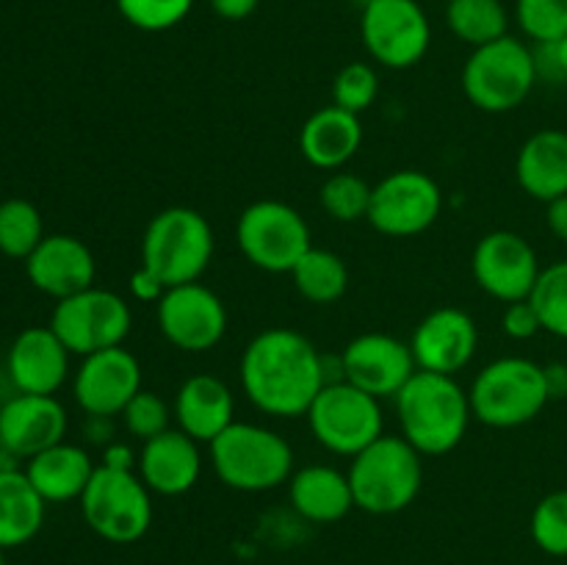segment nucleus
Returning <instances> with one entry per match:
<instances>
[{"mask_svg": "<svg viewBox=\"0 0 567 565\" xmlns=\"http://www.w3.org/2000/svg\"><path fill=\"white\" fill-rule=\"evenodd\" d=\"M529 302L540 316L543 332L567 341V260H557L540 271Z\"/></svg>", "mask_w": 567, "mask_h": 565, "instance_id": "33", "label": "nucleus"}, {"mask_svg": "<svg viewBox=\"0 0 567 565\" xmlns=\"http://www.w3.org/2000/svg\"><path fill=\"white\" fill-rule=\"evenodd\" d=\"M360 144H363L360 116L338 105L313 111L299 131V153L316 170L338 172L358 155Z\"/></svg>", "mask_w": 567, "mask_h": 565, "instance_id": "24", "label": "nucleus"}, {"mask_svg": "<svg viewBox=\"0 0 567 565\" xmlns=\"http://www.w3.org/2000/svg\"><path fill=\"white\" fill-rule=\"evenodd\" d=\"M377 94H380V75L365 61H352V64L341 66L332 81V105L358 116L374 105Z\"/></svg>", "mask_w": 567, "mask_h": 565, "instance_id": "36", "label": "nucleus"}, {"mask_svg": "<svg viewBox=\"0 0 567 565\" xmlns=\"http://www.w3.org/2000/svg\"><path fill=\"white\" fill-rule=\"evenodd\" d=\"M127 288H131V297L136 299V302H155V305H158L161 297L166 294L164 280H161L155 271H150L147 266H138V269L133 271Z\"/></svg>", "mask_w": 567, "mask_h": 565, "instance_id": "41", "label": "nucleus"}, {"mask_svg": "<svg viewBox=\"0 0 567 565\" xmlns=\"http://www.w3.org/2000/svg\"><path fill=\"white\" fill-rule=\"evenodd\" d=\"M0 565H6V548H0Z\"/></svg>", "mask_w": 567, "mask_h": 565, "instance_id": "46", "label": "nucleus"}, {"mask_svg": "<svg viewBox=\"0 0 567 565\" xmlns=\"http://www.w3.org/2000/svg\"><path fill=\"white\" fill-rule=\"evenodd\" d=\"M291 280L299 297L308 299V302L332 305L347 294L349 269L341 255L330 253V249L310 247L291 269Z\"/></svg>", "mask_w": 567, "mask_h": 565, "instance_id": "29", "label": "nucleus"}, {"mask_svg": "<svg viewBox=\"0 0 567 565\" xmlns=\"http://www.w3.org/2000/svg\"><path fill=\"white\" fill-rule=\"evenodd\" d=\"M142 391V363L125 347L100 349L81 360L72 380L78 408L86 415L114 419Z\"/></svg>", "mask_w": 567, "mask_h": 565, "instance_id": "17", "label": "nucleus"}, {"mask_svg": "<svg viewBox=\"0 0 567 565\" xmlns=\"http://www.w3.org/2000/svg\"><path fill=\"white\" fill-rule=\"evenodd\" d=\"M446 25L460 42L482 48L507 37L509 14L502 0H449Z\"/></svg>", "mask_w": 567, "mask_h": 565, "instance_id": "30", "label": "nucleus"}, {"mask_svg": "<svg viewBox=\"0 0 567 565\" xmlns=\"http://www.w3.org/2000/svg\"><path fill=\"white\" fill-rule=\"evenodd\" d=\"M138 458L133 454V449L127 446L125 441H111L109 446L103 449V460L100 465H109V469H120V471H136Z\"/></svg>", "mask_w": 567, "mask_h": 565, "instance_id": "43", "label": "nucleus"}, {"mask_svg": "<svg viewBox=\"0 0 567 565\" xmlns=\"http://www.w3.org/2000/svg\"><path fill=\"white\" fill-rule=\"evenodd\" d=\"M443 214V188L432 175L399 170L382 177L371 192L369 225L391 238H410L430 230Z\"/></svg>", "mask_w": 567, "mask_h": 565, "instance_id": "13", "label": "nucleus"}, {"mask_svg": "<svg viewBox=\"0 0 567 565\" xmlns=\"http://www.w3.org/2000/svg\"><path fill=\"white\" fill-rule=\"evenodd\" d=\"M66 435V410L55 397L17 393L0 404V443L9 458L31 460Z\"/></svg>", "mask_w": 567, "mask_h": 565, "instance_id": "19", "label": "nucleus"}, {"mask_svg": "<svg viewBox=\"0 0 567 565\" xmlns=\"http://www.w3.org/2000/svg\"><path fill=\"white\" fill-rule=\"evenodd\" d=\"M371 192L374 186L363 181L354 172H332L319 188V203L324 214L336 222H360L369 219Z\"/></svg>", "mask_w": 567, "mask_h": 565, "instance_id": "32", "label": "nucleus"}, {"mask_svg": "<svg viewBox=\"0 0 567 565\" xmlns=\"http://www.w3.org/2000/svg\"><path fill=\"white\" fill-rule=\"evenodd\" d=\"M537 75H554L557 81H567V33L559 42L535 44Z\"/></svg>", "mask_w": 567, "mask_h": 565, "instance_id": "40", "label": "nucleus"}, {"mask_svg": "<svg viewBox=\"0 0 567 565\" xmlns=\"http://www.w3.org/2000/svg\"><path fill=\"white\" fill-rule=\"evenodd\" d=\"M236 242L249 264L271 275H291L299 258L313 247L305 216L280 199L247 205L238 216Z\"/></svg>", "mask_w": 567, "mask_h": 565, "instance_id": "10", "label": "nucleus"}, {"mask_svg": "<svg viewBox=\"0 0 567 565\" xmlns=\"http://www.w3.org/2000/svg\"><path fill=\"white\" fill-rule=\"evenodd\" d=\"M70 349L48 327H28L14 338L6 358L11 382L20 393L55 397L70 377Z\"/></svg>", "mask_w": 567, "mask_h": 565, "instance_id": "21", "label": "nucleus"}, {"mask_svg": "<svg viewBox=\"0 0 567 565\" xmlns=\"http://www.w3.org/2000/svg\"><path fill=\"white\" fill-rule=\"evenodd\" d=\"M305 415L316 441L341 458H354L385 435L380 399L349 386L347 380L327 382Z\"/></svg>", "mask_w": 567, "mask_h": 565, "instance_id": "9", "label": "nucleus"}, {"mask_svg": "<svg viewBox=\"0 0 567 565\" xmlns=\"http://www.w3.org/2000/svg\"><path fill=\"white\" fill-rule=\"evenodd\" d=\"M155 319L161 336L183 352H208L227 332L225 302L199 280L166 288L155 305Z\"/></svg>", "mask_w": 567, "mask_h": 565, "instance_id": "15", "label": "nucleus"}, {"mask_svg": "<svg viewBox=\"0 0 567 565\" xmlns=\"http://www.w3.org/2000/svg\"><path fill=\"white\" fill-rule=\"evenodd\" d=\"M288 499L293 513L310 524H336L354 507L349 476L332 465H308L293 471L288 480Z\"/></svg>", "mask_w": 567, "mask_h": 565, "instance_id": "26", "label": "nucleus"}, {"mask_svg": "<svg viewBox=\"0 0 567 565\" xmlns=\"http://www.w3.org/2000/svg\"><path fill=\"white\" fill-rule=\"evenodd\" d=\"M502 330L507 332L513 341H529L537 332H543L540 316H537L535 305L529 299H520V302L504 305L502 314Z\"/></svg>", "mask_w": 567, "mask_h": 565, "instance_id": "39", "label": "nucleus"}, {"mask_svg": "<svg viewBox=\"0 0 567 565\" xmlns=\"http://www.w3.org/2000/svg\"><path fill=\"white\" fill-rule=\"evenodd\" d=\"M535 546L548 557H567V487L551 491L535 504L529 518Z\"/></svg>", "mask_w": 567, "mask_h": 565, "instance_id": "34", "label": "nucleus"}, {"mask_svg": "<svg viewBox=\"0 0 567 565\" xmlns=\"http://www.w3.org/2000/svg\"><path fill=\"white\" fill-rule=\"evenodd\" d=\"M393 399L402 438L424 458L454 452L474 419L468 391L452 374L419 369Z\"/></svg>", "mask_w": 567, "mask_h": 565, "instance_id": "2", "label": "nucleus"}, {"mask_svg": "<svg viewBox=\"0 0 567 565\" xmlns=\"http://www.w3.org/2000/svg\"><path fill=\"white\" fill-rule=\"evenodd\" d=\"M546 380H548V393H551V399L567 397V366L565 363H548Z\"/></svg>", "mask_w": 567, "mask_h": 565, "instance_id": "45", "label": "nucleus"}, {"mask_svg": "<svg viewBox=\"0 0 567 565\" xmlns=\"http://www.w3.org/2000/svg\"><path fill=\"white\" fill-rule=\"evenodd\" d=\"M131 327L133 314L127 299L97 286L59 299L50 314V330L64 341L72 355L81 358L100 349L122 347Z\"/></svg>", "mask_w": 567, "mask_h": 565, "instance_id": "11", "label": "nucleus"}, {"mask_svg": "<svg viewBox=\"0 0 567 565\" xmlns=\"http://www.w3.org/2000/svg\"><path fill=\"white\" fill-rule=\"evenodd\" d=\"M78 502L89 530L116 546L142 541L153 526V491L138 471L97 465Z\"/></svg>", "mask_w": 567, "mask_h": 565, "instance_id": "8", "label": "nucleus"}, {"mask_svg": "<svg viewBox=\"0 0 567 565\" xmlns=\"http://www.w3.org/2000/svg\"><path fill=\"white\" fill-rule=\"evenodd\" d=\"M94 460L89 458V452L75 443H55V446L44 449V452L33 454L31 460H25V474L33 482V487L39 491V496L48 504H61L72 502V499H81L86 491L89 480L94 474Z\"/></svg>", "mask_w": 567, "mask_h": 565, "instance_id": "27", "label": "nucleus"}, {"mask_svg": "<svg viewBox=\"0 0 567 565\" xmlns=\"http://www.w3.org/2000/svg\"><path fill=\"white\" fill-rule=\"evenodd\" d=\"M192 6L194 0H116V11L122 14V20L147 33H161L181 25Z\"/></svg>", "mask_w": 567, "mask_h": 565, "instance_id": "37", "label": "nucleus"}, {"mask_svg": "<svg viewBox=\"0 0 567 565\" xmlns=\"http://www.w3.org/2000/svg\"><path fill=\"white\" fill-rule=\"evenodd\" d=\"M136 471L144 485L158 496H183L199 482L203 452L183 430H166L142 443Z\"/></svg>", "mask_w": 567, "mask_h": 565, "instance_id": "22", "label": "nucleus"}, {"mask_svg": "<svg viewBox=\"0 0 567 565\" xmlns=\"http://www.w3.org/2000/svg\"><path fill=\"white\" fill-rule=\"evenodd\" d=\"M358 3H360V9H363V6H369L371 0H358Z\"/></svg>", "mask_w": 567, "mask_h": 565, "instance_id": "47", "label": "nucleus"}, {"mask_svg": "<svg viewBox=\"0 0 567 565\" xmlns=\"http://www.w3.org/2000/svg\"><path fill=\"white\" fill-rule=\"evenodd\" d=\"M44 502L25 469H0V548L25 546L44 524Z\"/></svg>", "mask_w": 567, "mask_h": 565, "instance_id": "28", "label": "nucleus"}, {"mask_svg": "<svg viewBox=\"0 0 567 565\" xmlns=\"http://www.w3.org/2000/svg\"><path fill=\"white\" fill-rule=\"evenodd\" d=\"M241 388L266 415L299 419L327 386L324 358L308 336L288 327H269L241 355Z\"/></svg>", "mask_w": 567, "mask_h": 565, "instance_id": "1", "label": "nucleus"}, {"mask_svg": "<svg viewBox=\"0 0 567 565\" xmlns=\"http://www.w3.org/2000/svg\"><path fill=\"white\" fill-rule=\"evenodd\" d=\"M476 347H480L476 321L454 305H443L426 314L410 338V349L421 371L452 377L474 360Z\"/></svg>", "mask_w": 567, "mask_h": 565, "instance_id": "18", "label": "nucleus"}, {"mask_svg": "<svg viewBox=\"0 0 567 565\" xmlns=\"http://www.w3.org/2000/svg\"><path fill=\"white\" fill-rule=\"evenodd\" d=\"M535 48L518 37H502L474 48L463 66V92L485 114H507L524 105L537 83Z\"/></svg>", "mask_w": 567, "mask_h": 565, "instance_id": "7", "label": "nucleus"}, {"mask_svg": "<svg viewBox=\"0 0 567 565\" xmlns=\"http://www.w3.org/2000/svg\"><path fill=\"white\" fill-rule=\"evenodd\" d=\"M3 454H6V452H3V443H0V458H3Z\"/></svg>", "mask_w": 567, "mask_h": 565, "instance_id": "48", "label": "nucleus"}, {"mask_svg": "<svg viewBox=\"0 0 567 565\" xmlns=\"http://www.w3.org/2000/svg\"><path fill=\"white\" fill-rule=\"evenodd\" d=\"M360 39L380 66L410 70L430 50L432 25L419 0H371L360 14Z\"/></svg>", "mask_w": 567, "mask_h": 565, "instance_id": "12", "label": "nucleus"}, {"mask_svg": "<svg viewBox=\"0 0 567 565\" xmlns=\"http://www.w3.org/2000/svg\"><path fill=\"white\" fill-rule=\"evenodd\" d=\"M424 454L402 435H380L349 463L354 507L371 515H393L415 502L424 482Z\"/></svg>", "mask_w": 567, "mask_h": 565, "instance_id": "4", "label": "nucleus"}, {"mask_svg": "<svg viewBox=\"0 0 567 565\" xmlns=\"http://www.w3.org/2000/svg\"><path fill=\"white\" fill-rule=\"evenodd\" d=\"M515 20L535 44H551L567 33V0H515Z\"/></svg>", "mask_w": 567, "mask_h": 565, "instance_id": "35", "label": "nucleus"}, {"mask_svg": "<svg viewBox=\"0 0 567 565\" xmlns=\"http://www.w3.org/2000/svg\"><path fill=\"white\" fill-rule=\"evenodd\" d=\"M546 225L559 242L567 244V194L551 199V203L546 205Z\"/></svg>", "mask_w": 567, "mask_h": 565, "instance_id": "44", "label": "nucleus"}, {"mask_svg": "<svg viewBox=\"0 0 567 565\" xmlns=\"http://www.w3.org/2000/svg\"><path fill=\"white\" fill-rule=\"evenodd\" d=\"M515 181L532 199L546 205L567 194V131L543 127L532 133L515 158Z\"/></svg>", "mask_w": 567, "mask_h": 565, "instance_id": "25", "label": "nucleus"}, {"mask_svg": "<svg viewBox=\"0 0 567 565\" xmlns=\"http://www.w3.org/2000/svg\"><path fill=\"white\" fill-rule=\"evenodd\" d=\"M44 222L33 203L11 197L0 203V253L25 260L42 244Z\"/></svg>", "mask_w": 567, "mask_h": 565, "instance_id": "31", "label": "nucleus"}, {"mask_svg": "<svg viewBox=\"0 0 567 565\" xmlns=\"http://www.w3.org/2000/svg\"><path fill=\"white\" fill-rule=\"evenodd\" d=\"M214 474L241 493L275 491L293 474V449L280 432L264 424L233 421L208 443Z\"/></svg>", "mask_w": 567, "mask_h": 565, "instance_id": "3", "label": "nucleus"}, {"mask_svg": "<svg viewBox=\"0 0 567 565\" xmlns=\"http://www.w3.org/2000/svg\"><path fill=\"white\" fill-rule=\"evenodd\" d=\"M471 413L493 430H515L546 410L551 402L546 366L529 358H498L474 377L468 388Z\"/></svg>", "mask_w": 567, "mask_h": 565, "instance_id": "5", "label": "nucleus"}, {"mask_svg": "<svg viewBox=\"0 0 567 565\" xmlns=\"http://www.w3.org/2000/svg\"><path fill=\"white\" fill-rule=\"evenodd\" d=\"M210 9H214L216 17L227 22H238V20H247L249 14H255L260 0H208Z\"/></svg>", "mask_w": 567, "mask_h": 565, "instance_id": "42", "label": "nucleus"}, {"mask_svg": "<svg viewBox=\"0 0 567 565\" xmlns=\"http://www.w3.org/2000/svg\"><path fill=\"white\" fill-rule=\"evenodd\" d=\"M214 258V230L199 210L172 205L147 222L142 236V266L166 288L197 282Z\"/></svg>", "mask_w": 567, "mask_h": 565, "instance_id": "6", "label": "nucleus"}, {"mask_svg": "<svg viewBox=\"0 0 567 565\" xmlns=\"http://www.w3.org/2000/svg\"><path fill=\"white\" fill-rule=\"evenodd\" d=\"M236 415V399L230 386L214 374H192L175 397L177 430L192 435L197 443L219 438Z\"/></svg>", "mask_w": 567, "mask_h": 565, "instance_id": "23", "label": "nucleus"}, {"mask_svg": "<svg viewBox=\"0 0 567 565\" xmlns=\"http://www.w3.org/2000/svg\"><path fill=\"white\" fill-rule=\"evenodd\" d=\"M471 271L487 297L509 305L532 297L543 266L529 238L515 230H493L476 242Z\"/></svg>", "mask_w": 567, "mask_h": 565, "instance_id": "14", "label": "nucleus"}, {"mask_svg": "<svg viewBox=\"0 0 567 565\" xmlns=\"http://www.w3.org/2000/svg\"><path fill=\"white\" fill-rule=\"evenodd\" d=\"M169 419H172V410L169 404H166V399L161 397V393L147 391V388H142V391H138L120 413V421L122 427H125L127 435H133L142 443L150 441V438L161 435V432L172 430Z\"/></svg>", "mask_w": 567, "mask_h": 565, "instance_id": "38", "label": "nucleus"}, {"mask_svg": "<svg viewBox=\"0 0 567 565\" xmlns=\"http://www.w3.org/2000/svg\"><path fill=\"white\" fill-rule=\"evenodd\" d=\"M25 275L37 291L59 302L94 286L97 260L86 242L78 236L53 233V236H44L42 244L25 258Z\"/></svg>", "mask_w": 567, "mask_h": 565, "instance_id": "20", "label": "nucleus"}, {"mask_svg": "<svg viewBox=\"0 0 567 565\" xmlns=\"http://www.w3.org/2000/svg\"><path fill=\"white\" fill-rule=\"evenodd\" d=\"M419 371L410 343L385 332H363L341 352V380L377 399H393Z\"/></svg>", "mask_w": 567, "mask_h": 565, "instance_id": "16", "label": "nucleus"}]
</instances>
